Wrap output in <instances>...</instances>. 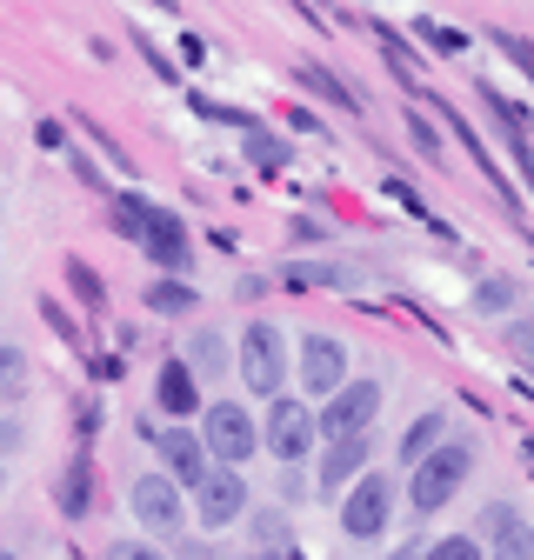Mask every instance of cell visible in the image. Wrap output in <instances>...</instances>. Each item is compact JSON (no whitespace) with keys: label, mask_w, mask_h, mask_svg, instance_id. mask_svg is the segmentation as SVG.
<instances>
[{"label":"cell","mask_w":534,"mask_h":560,"mask_svg":"<svg viewBox=\"0 0 534 560\" xmlns=\"http://www.w3.org/2000/svg\"><path fill=\"white\" fill-rule=\"evenodd\" d=\"M114 228H120L127 241H141V254H148L167 280L187 267V221L174 214V207H161V200H148V194H120V200H114Z\"/></svg>","instance_id":"6da1fadb"},{"label":"cell","mask_w":534,"mask_h":560,"mask_svg":"<svg viewBox=\"0 0 534 560\" xmlns=\"http://www.w3.org/2000/svg\"><path fill=\"white\" fill-rule=\"evenodd\" d=\"M467 474H475V441H441L421 467H408V508L415 514H441L461 487H467Z\"/></svg>","instance_id":"7a4b0ae2"},{"label":"cell","mask_w":534,"mask_h":560,"mask_svg":"<svg viewBox=\"0 0 534 560\" xmlns=\"http://www.w3.org/2000/svg\"><path fill=\"white\" fill-rule=\"evenodd\" d=\"M288 334L275 327V320H247L241 327V354H234V374L254 387V394H267V400H281V387H288Z\"/></svg>","instance_id":"3957f363"},{"label":"cell","mask_w":534,"mask_h":560,"mask_svg":"<svg viewBox=\"0 0 534 560\" xmlns=\"http://www.w3.org/2000/svg\"><path fill=\"white\" fill-rule=\"evenodd\" d=\"M200 447H208L214 467H247V454L260 447V420L241 400H214L200 407Z\"/></svg>","instance_id":"277c9868"},{"label":"cell","mask_w":534,"mask_h":560,"mask_svg":"<svg viewBox=\"0 0 534 560\" xmlns=\"http://www.w3.org/2000/svg\"><path fill=\"white\" fill-rule=\"evenodd\" d=\"M381 420V381H368V374H355L341 394H327V407L314 413V434L334 447V441H361L368 428Z\"/></svg>","instance_id":"5b68a950"},{"label":"cell","mask_w":534,"mask_h":560,"mask_svg":"<svg viewBox=\"0 0 534 560\" xmlns=\"http://www.w3.org/2000/svg\"><path fill=\"white\" fill-rule=\"evenodd\" d=\"M394 514V480L387 474H361L348 494H341V534L348 540H381Z\"/></svg>","instance_id":"8992f818"},{"label":"cell","mask_w":534,"mask_h":560,"mask_svg":"<svg viewBox=\"0 0 534 560\" xmlns=\"http://www.w3.org/2000/svg\"><path fill=\"white\" fill-rule=\"evenodd\" d=\"M321 434H314V413L301 407V400H267V420H260V447L275 454V460H288V467H301L307 460V447H314Z\"/></svg>","instance_id":"52a82bcc"},{"label":"cell","mask_w":534,"mask_h":560,"mask_svg":"<svg viewBox=\"0 0 534 560\" xmlns=\"http://www.w3.org/2000/svg\"><path fill=\"white\" fill-rule=\"evenodd\" d=\"M294 368H301V387L307 394H341L355 381L348 374V340H334V334H301Z\"/></svg>","instance_id":"ba28073f"},{"label":"cell","mask_w":534,"mask_h":560,"mask_svg":"<svg viewBox=\"0 0 534 560\" xmlns=\"http://www.w3.org/2000/svg\"><path fill=\"white\" fill-rule=\"evenodd\" d=\"M194 514H200V527H208V534L234 527L247 514V474L241 467H214L208 480L194 487Z\"/></svg>","instance_id":"9c48e42d"},{"label":"cell","mask_w":534,"mask_h":560,"mask_svg":"<svg viewBox=\"0 0 534 560\" xmlns=\"http://www.w3.org/2000/svg\"><path fill=\"white\" fill-rule=\"evenodd\" d=\"M127 508H134V521L154 527V534H181V521H187L181 487L167 474H141V480H134V494H127Z\"/></svg>","instance_id":"30bf717a"},{"label":"cell","mask_w":534,"mask_h":560,"mask_svg":"<svg viewBox=\"0 0 534 560\" xmlns=\"http://www.w3.org/2000/svg\"><path fill=\"white\" fill-rule=\"evenodd\" d=\"M495 560H534V521L521 514V508H508V501H495L488 514H481V534H475Z\"/></svg>","instance_id":"8fae6325"},{"label":"cell","mask_w":534,"mask_h":560,"mask_svg":"<svg viewBox=\"0 0 534 560\" xmlns=\"http://www.w3.org/2000/svg\"><path fill=\"white\" fill-rule=\"evenodd\" d=\"M154 447H161V467H167V480L174 487H200L214 474V460H208V447H200V434H187V428H161V434H148Z\"/></svg>","instance_id":"7c38bea8"},{"label":"cell","mask_w":534,"mask_h":560,"mask_svg":"<svg viewBox=\"0 0 534 560\" xmlns=\"http://www.w3.org/2000/svg\"><path fill=\"white\" fill-rule=\"evenodd\" d=\"M368 454H374L368 434H361V441H334L327 460H321V480H314V487H321V494H348V487L368 474Z\"/></svg>","instance_id":"4fadbf2b"},{"label":"cell","mask_w":534,"mask_h":560,"mask_svg":"<svg viewBox=\"0 0 534 560\" xmlns=\"http://www.w3.org/2000/svg\"><path fill=\"white\" fill-rule=\"evenodd\" d=\"M154 400H161V413H174V420H194V413H200V381L187 374L181 354L154 374Z\"/></svg>","instance_id":"5bb4252c"},{"label":"cell","mask_w":534,"mask_h":560,"mask_svg":"<svg viewBox=\"0 0 534 560\" xmlns=\"http://www.w3.org/2000/svg\"><path fill=\"white\" fill-rule=\"evenodd\" d=\"M187 374L194 381H221V374H234V361H228V340L214 334V327H194V340H187Z\"/></svg>","instance_id":"9a60e30c"},{"label":"cell","mask_w":534,"mask_h":560,"mask_svg":"<svg viewBox=\"0 0 534 560\" xmlns=\"http://www.w3.org/2000/svg\"><path fill=\"white\" fill-rule=\"evenodd\" d=\"M441 441H448V413H434V407H428V413H415V420H408V434H400V447H394V454H400V467H421Z\"/></svg>","instance_id":"2e32d148"},{"label":"cell","mask_w":534,"mask_h":560,"mask_svg":"<svg viewBox=\"0 0 534 560\" xmlns=\"http://www.w3.org/2000/svg\"><path fill=\"white\" fill-rule=\"evenodd\" d=\"M361 267L355 260H294L288 267V288H355Z\"/></svg>","instance_id":"e0dca14e"},{"label":"cell","mask_w":534,"mask_h":560,"mask_svg":"<svg viewBox=\"0 0 534 560\" xmlns=\"http://www.w3.org/2000/svg\"><path fill=\"white\" fill-rule=\"evenodd\" d=\"M54 501H60V514H67V521H81V514L94 508V467H88V460H74V467L60 474V494H54Z\"/></svg>","instance_id":"ac0fdd59"},{"label":"cell","mask_w":534,"mask_h":560,"mask_svg":"<svg viewBox=\"0 0 534 560\" xmlns=\"http://www.w3.org/2000/svg\"><path fill=\"white\" fill-rule=\"evenodd\" d=\"M400 127H408V140H415V154H428L434 167H448V140H441V127L421 114V107H408L400 114Z\"/></svg>","instance_id":"d6986e66"},{"label":"cell","mask_w":534,"mask_h":560,"mask_svg":"<svg viewBox=\"0 0 534 560\" xmlns=\"http://www.w3.org/2000/svg\"><path fill=\"white\" fill-rule=\"evenodd\" d=\"M148 307H154V314H194V307H200V294L187 288V280H167V273H161L154 288H148Z\"/></svg>","instance_id":"ffe728a7"},{"label":"cell","mask_w":534,"mask_h":560,"mask_svg":"<svg viewBox=\"0 0 534 560\" xmlns=\"http://www.w3.org/2000/svg\"><path fill=\"white\" fill-rule=\"evenodd\" d=\"M247 161H254L260 174H275V167H288L294 154H288V140H275V133H260V127H254V133H247Z\"/></svg>","instance_id":"44dd1931"},{"label":"cell","mask_w":534,"mask_h":560,"mask_svg":"<svg viewBox=\"0 0 534 560\" xmlns=\"http://www.w3.org/2000/svg\"><path fill=\"white\" fill-rule=\"evenodd\" d=\"M301 88H314V94H327L334 107H348V114L361 107V101H355V88H348V81H334V74H327V67H301Z\"/></svg>","instance_id":"7402d4cb"},{"label":"cell","mask_w":534,"mask_h":560,"mask_svg":"<svg viewBox=\"0 0 534 560\" xmlns=\"http://www.w3.org/2000/svg\"><path fill=\"white\" fill-rule=\"evenodd\" d=\"M21 394H27V354L0 347V400H21Z\"/></svg>","instance_id":"603a6c76"},{"label":"cell","mask_w":534,"mask_h":560,"mask_svg":"<svg viewBox=\"0 0 534 560\" xmlns=\"http://www.w3.org/2000/svg\"><path fill=\"white\" fill-rule=\"evenodd\" d=\"M428 560H488V547H481L475 534H448V540L428 547Z\"/></svg>","instance_id":"cb8c5ba5"},{"label":"cell","mask_w":534,"mask_h":560,"mask_svg":"<svg viewBox=\"0 0 534 560\" xmlns=\"http://www.w3.org/2000/svg\"><path fill=\"white\" fill-rule=\"evenodd\" d=\"M67 288H74V294H81L94 314L107 307V294H101V280H94V267H88V260H67Z\"/></svg>","instance_id":"d4e9b609"},{"label":"cell","mask_w":534,"mask_h":560,"mask_svg":"<svg viewBox=\"0 0 534 560\" xmlns=\"http://www.w3.org/2000/svg\"><path fill=\"white\" fill-rule=\"evenodd\" d=\"M514 307V280H481L475 288V314H508Z\"/></svg>","instance_id":"484cf974"},{"label":"cell","mask_w":534,"mask_h":560,"mask_svg":"<svg viewBox=\"0 0 534 560\" xmlns=\"http://www.w3.org/2000/svg\"><path fill=\"white\" fill-rule=\"evenodd\" d=\"M508 354L534 374V320H508Z\"/></svg>","instance_id":"4316f807"},{"label":"cell","mask_w":534,"mask_h":560,"mask_svg":"<svg viewBox=\"0 0 534 560\" xmlns=\"http://www.w3.org/2000/svg\"><path fill=\"white\" fill-rule=\"evenodd\" d=\"M495 47H501V54H508V60H514V67H521V74H527V81H534V47H527V40H521V34H495Z\"/></svg>","instance_id":"83f0119b"},{"label":"cell","mask_w":534,"mask_h":560,"mask_svg":"<svg viewBox=\"0 0 534 560\" xmlns=\"http://www.w3.org/2000/svg\"><path fill=\"white\" fill-rule=\"evenodd\" d=\"M254 547H288V521L281 514H260L254 521Z\"/></svg>","instance_id":"f1b7e54d"},{"label":"cell","mask_w":534,"mask_h":560,"mask_svg":"<svg viewBox=\"0 0 534 560\" xmlns=\"http://www.w3.org/2000/svg\"><path fill=\"white\" fill-rule=\"evenodd\" d=\"M101 560H167V553H161V547H148V540H114Z\"/></svg>","instance_id":"f546056e"},{"label":"cell","mask_w":534,"mask_h":560,"mask_svg":"<svg viewBox=\"0 0 534 560\" xmlns=\"http://www.w3.org/2000/svg\"><path fill=\"white\" fill-rule=\"evenodd\" d=\"M374 34H381V47H387V60H394V67H415V47L400 40L394 27H381V21H374Z\"/></svg>","instance_id":"4dcf8cb0"},{"label":"cell","mask_w":534,"mask_h":560,"mask_svg":"<svg viewBox=\"0 0 534 560\" xmlns=\"http://www.w3.org/2000/svg\"><path fill=\"white\" fill-rule=\"evenodd\" d=\"M421 34L434 40V54H461V47H467V40H461L454 27H434V21H421Z\"/></svg>","instance_id":"1f68e13d"},{"label":"cell","mask_w":534,"mask_h":560,"mask_svg":"<svg viewBox=\"0 0 534 560\" xmlns=\"http://www.w3.org/2000/svg\"><path fill=\"white\" fill-rule=\"evenodd\" d=\"M181 60H187V67H200V60H208V40L187 34V40H181Z\"/></svg>","instance_id":"d6a6232c"},{"label":"cell","mask_w":534,"mask_h":560,"mask_svg":"<svg viewBox=\"0 0 534 560\" xmlns=\"http://www.w3.org/2000/svg\"><path fill=\"white\" fill-rule=\"evenodd\" d=\"M254 560H307V553L288 540V547H254Z\"/></svg>","instance_id":"836d02e7"},{"label":"cell","mask_w":534,"mask_h":560,"mask_svg":"<svg viewBox=\"0 0 534 560\" xmlns=\"http://www.w3.org/2000/svg\"><path fill=\"white\" fill-rule=\"evenodd\" d=\"M387 560H428V547H421V540H400V547H394Z\"/></svg>","instance_id":"e575fe53"},{"label":"cell","mask_w":534,"mask_h":560,"mask_svg":"<svg viewBox=\"0 0 534 560\" xmlns=\"http://www.w3.org/2000/svg\"><path fill=\"white\" fill-rule=\"evenodd\" d=\"M21 441V428H14V420H0V447H14Z\"/></svg>","instance_id":"d590c367"},{"label":"cell","mask_w":534,"mask_h":560,"mask_svg":"<svg viewBox=\"0 0 534 560\" xmlns=\"http://www.w3.org/2000/svg\"><path fill=\"white\" fill-rule=\"evenodd\" d=\"M521 460H527V474H534V441H521Z\"/></svg>","instance_id":"8d00e7d4"},{"label":"cell","mask_w":534,"mask_h":560,"mask_svg":"<svg viewBox=\"0 0 534 560\" xmlns=\"http://www.w3.org/2000/svg\"><path fill=\"white\" fill-rule=\"evenodd\" d=\"M0 560H21V553H8V547H0Z\"/></svg>","instance_id":"74e56055"},{"label":"cell","mask_w":534,"mask_h":560,"mask_svg":"<svg viewBox=\"0 0 534 560\" xmlns=\"http://www.w3.org/2000/svg\"><path fill=\"white\" fill-rule=\"evenodd\" d=\"M0 480H8V474H0Z\"/></svg>","instance_id":"f35d334b"}]
</instances>
